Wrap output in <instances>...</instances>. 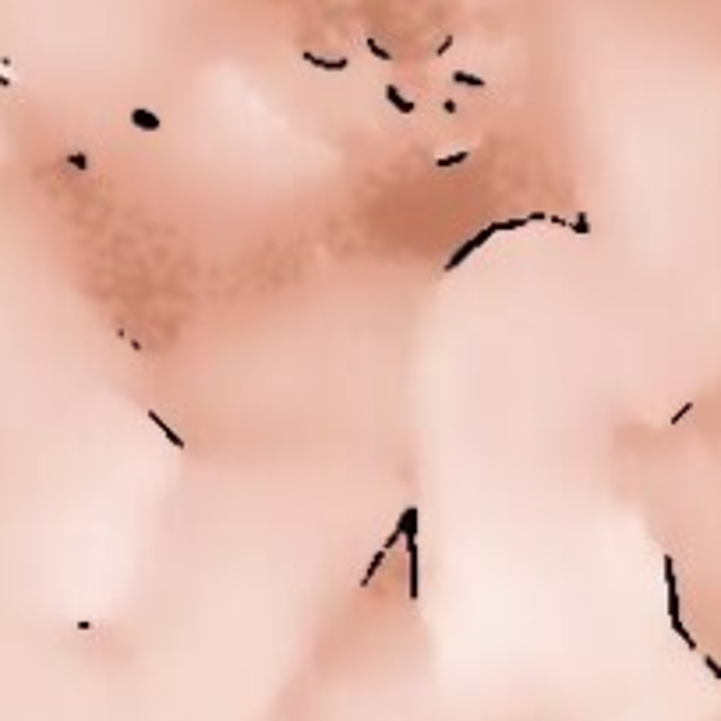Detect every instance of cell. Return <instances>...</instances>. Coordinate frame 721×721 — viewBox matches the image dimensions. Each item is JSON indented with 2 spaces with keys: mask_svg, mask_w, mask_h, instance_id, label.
Masks as SVG:
<instances>
[{
  "mask_svg": "<svg viewBox=\"0 0 721 721\" xmlns=\"http://www.w3.org/2000/svg\"><path fill=\"white\" fill-rule=\"evenodd\" d=\"M665 587H668V623H672V633L686 643L689 651H697V640L693 633L683 626V612H679V580H676V559L665 555Z\"/></svg>",
  "mask_w": 721,
  "mask_h": 721,
  "instance_id": "obj_1",
  "label": "cell"
},
{
  "mask_svg": "<svg viewBox=\"0 0 721 721\" xmlns=\"http://www.w3.org/2000/svg\"><path fill=\"white\" fill-rule=\"evenodd\" d=\"M491 237H495V230H491V227H485L481 234H474V237H470V241H463V244L456 247V252H453L450 258H445V272H456V269H460V265H463V262H467L470 255H474L478 247H485V244H488Z\"/></svg>",
  "mask_w": 721,
  "mask_h": 721,
  "instance_id": "obj_2",
  "label": "cell"
},
{
  "mask_svg": "<svg viewBox=\"0 0 721 721\" xmlns=\"http://www.w3.org/2000/svg\"><path fill=\"white\" fill-rule=\"evenodd\" d=\"M301 60H304V64H311V67H318V71H346V67H351V60H346V57H336V60H329V57H318V54H311V49H304V54H301Z\"/></svg>",
  "mask_w": 721,
  "mask_h": 721,
  "instance_id": "obj_3",
  "label": "cell"
},
{
  "mask_svg": "<svg viewBox=\"0 0 721 721\" xmlns=\"http://www.w3.org/2000/svg\"><path fill=\"white\" fill-rule=\"evenodd\" d=\"M131 124H135V128H142V131H159L163 128V120L153 110H145V107H135L131 110Z\"/></svg>",
  "mask_w": 721,
  "mask_h": 721,
  "instance_id": "obj_4",
  "label": "cell"
},
{
  "mask_svg": "<svg viewBox=\"0 0 721 721\" xmlns=\"http://www.w3.org/2000/svg\"><path fill=\"white\" fill-rule=\"evenodd\" d=\"M145 417H148V421H153V425H156V428H159V432H163V435H166V442H170V445H173V450H184V439H181V435H177V432H173V428H170V425H166V421H163V417H159V414H156V410H148V414H145Z\"/></svg>",
  "mask_w": 721,
  "mask_h": 721,
  "instance_id": "obj_5",
  "label": "cell"
},
{
  "mask_svg": "<svg viewBox=\"0 0 721 721\" xmlns=\"http://www.w3.org/2000/svg\"><path fill=\"white\" fill-rule=\"evenodd\" d=\"M386 99H389V103L400 110V113H414V103H410V99H407L400 89H396V85H386Z\"/></svg>",
  "mask_w": 721,
  "mask_h": 721,
  "instance_id": "obj_6",
  "label": "cell"
},
{
  "mask_svg": "<svg viewBox=\"0 0 721 721\" xmlns=\"http://www.w3.org/2000/svg\"><path fill=\"white\" fill-rule=\"evenodd\" d=\"M382 559H386V548H379L375 555L368 559V569H364V577H361V587H368L371 580H375V573H379V569H382Z\"/></svg>",
  "mask_w": 721,
  "mask_h": 721,
  "instance_id": "obj_7",
  "label": "cell"
},
{
  "mask_svg": "<svg viewBox=\"0 0 721 721\" xmlns=\"http://www.w3.org/2000/svg\"><path fill=\"white\" fill-rule=\"evenodd\" d=\"M453 82L456 85H470V89H485L488 85L485 78H478V74H470V71H453Z\"/></svg>",
  "mask_w": 721,
  "mask_h": 721,
  "instance_id": "obj_8",
  "label": "cell"
},
{
  "mask_svg": "<svg viewBox=\"0 0 721 721\" xmlns=\"http://www.w3.org/2000/svg\"><path fill=\"white\" fill-rule=\"evenodd\" d=\"M467 156H470V153H467V148H463V153H453V156H439V159H435V166H442V170H450V166H460V163H463Z\"/></svg>",
  "mask_w": 721,
  "mask_h": 721,
  "instance_id": "obj_9",
  "label": "cell"
},
{
  "mask_svg": "<svg viewBox=\"0 0 721 721\" xmlns=\"http://www.w3.org/2000/svg\"><path fill=\"white\" fill-rule=\"evenodd\" d=\"M364 46L371 49V57H379V60H392V54H389V49H382V46H379L375 39H371V36L364 39Z\"/></svg>",
  "mask_w": 721,
  "mask_h": 721,
  "instance_id": "obj_10",
  "label": "cell"
},
{
  "mask_svg": "<svg viewBox=\"0 0 721 721\" xmlns=\"http://www.w3.org/2000/svg\"><path fill=\"white\" fill-rule=\"evenodd\" d=\"M569 230H573V234H590V219H587V212H580V216H577V223H573Z\"/></svg>",
  "mask_w": 721,
  "mask_h": 721,
  "instance_id": "obj_11",
  "label": "cell"
},
{
  "mask_svg": "<svg viewBox=\"0 0 721 721\" xmlns=\"http://www.w3.org/2000/svg\"><path fill=\"white\" fill-rule=\"evenodd\" d=\"M67 163H71L74 170H85V166H89V159H85L82 153H71V156H67Z\"/></svg>",
  "mask_w": 721,
  "mask_h": 721,
  "instance_id": "obj_12",
  "label": "cell"
},
{
  "mask_svg": "<svg viewBox=\"0 0 721 721\" xmlns=\"http://www.w3.org/2000/svg\"><path fill=\"white\" fill-rule=\"evenodd\" d=\"M704 665H707V672L714 676V679H721V665L714 661V658H704Z\"/></svg>",
  "mask_w": 721,
  "mask_h": 721,
  "instance_id": "obj_13",
  "label": "cell"
},
{
  "mask_svg": "<svg viewBox=\"0 0 721 721\" xmlns=\"http://www.w3.org/2000/svg\"><path fill=\"white\" fill-rule=\"evenodd\" d=\"M689 410H693V403H686V407H679V410H676V417H672V425H679V421H683V417H686Z\"/></svg>",
  "mask_w": 721,
  "mask_h": 721,
  "instance_id": "obj_14",
  "label": "cell"
},
{
  "mask_svg": "<svg viewBox=\"0 0 721 721\" xmlns=\"http://www.w3.org/2000/svg\"><path fill=\"white\" fill-rule=\"evenodd\" d=\"M11 85V78H4V74H0V89H8Z\"/></svg>",
  "mask_w": 721,
  "mask_h": 721,
  "instance_id": "obj_15",
  "label": "cell"
}]
</instances>
